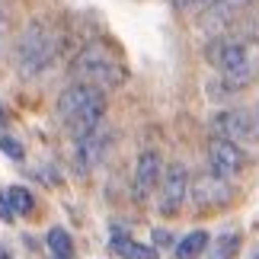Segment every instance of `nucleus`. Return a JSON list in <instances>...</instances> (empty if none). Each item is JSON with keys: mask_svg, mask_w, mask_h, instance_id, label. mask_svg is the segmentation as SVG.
<instances>
[{"mask_svg": "<svg viewBox=\"0 0 259 259\" xmlns=\"http://www.w3.org/2000/svg\"><path fill=\"white\" fill-rule=\"evenodd\" d=\"M109 154V132L103 125L96 128V132H90L83 138H77V147H74V166L77 173H90L93 166L103 163V157Z\"/></svg>", "mask_w": 259, "mask_h": 259, "instance_id": "7", "label": "nucleus"}, {"mask_svg": "<svg viewBox=\"0 0 259 259\" xmlns=\"http://www.w3.org/2000/svg\"><path fill=\"white\" fill-rule=\"evenodd\" d=\"M250 259H259V253H253V256H250Z\"/></svg>", "mask_w": 259, "mask_h": 259, "instance_id": "22", "label": "nucleus"}, {"mask_svg": "<svg viewBox=\"0 0 259 259\" xmlns=\"http://www.w3.org/2000/svg\"><path fill=\"white\" fill-rule=\"evenodd\" d=\"M58 118L67 132L77 138H83L90 132H96L106 118V96L103 90L96 87H87V83H74L67 87L61 99H58Z\"/></svg>", "mask_w": 259, "mask_h": 259, "instance_id": "1", "label": "nucleus"}, {"mask_svg": "<svg viewBox=\"0 0 259 259\" xmlns=\"http://www.w3.org/2000/svg\"><path fill=\"white\" fill-rule=\"evenodd\" d=\"M237 250H240V234H221L208 243V259H234Z\"/></svg>", "mask_w": 259, "mask_h": 259, "instance_id": "13", "label": "nucleus"}, {"mask_svg": "<svg viewBox=\"0 0 259 259\" xmlns=\"http://www.w3.org/2000/svg\"><path fill=\"white\" fill-rule=\"evenodd\" d=\"M208 234L205 231H192L189 237H183V240L176 243V259H198L205 250H208Z\"/></svg>", "mask_w": 259, "mask_h": 259, "instance_id": "12", "label": "nucleus"}, {"mask_svg": "<svg viewBox=\"0 0 259 259\" xmlns=\"http://www.w3.org/2000/svg\"><path fill=\"white\" fill-rule=\"evenodd\" d=\"M183 4H198V0H183Z\"/></svg>", "mask_w": 259, "mask_h": 259, "instance_id": "21", "label": "nucleus"}, {"mask_svg": "<svg viewBox=\"0 0 259 259\" xmlns=\"http://www.w3.org/2000/svg\"><path fill=\"white\" fill-rule=\"evenodd\" d=\"M208 160H211V170L218 176L231 179V176H237L246 166V154H243L240 144L227 141V138H214L211 147H208Z\"/></svg>", "mask_w": 259, "mask_h": 259, "instance_id": "9", "label": "nucleus"}, {"mask_svg": "<svg viewBox=\"0 0 259 259\" xmlns=\"http://www.w3.org/2000/svg\"><path fill=\"white\" fill-rule=\"evenodd\" d=\"M189 198V173L183 163H173L170 170L163 173V186H160V198H157V205H160L163 214H176L179 208L186 205Z\"/></svg>", "mask_w": 259, "mask_h": 259, "instance_id": "8", "label": "nucleus"}, {"mask_svg": "<svg viewBox=\"0 0 259 259\" xmlns=\"http://www.w3.org/2000/svg\"><path fill=\"white\" fill-rule=\"evenodd\" d=\"M0 151H4L7 157H13V160H23V157H26V151H23V144H19L16 138H10V135H4V132H0Z\"/></svg>", "mask_w": 259, "mask_h": 259, "instance_id": "16", "label": "nucleus"}, {"mask_svg": "<svg viewBox=\"0 0 259 259\" xmlns=\"http://www.w3.org/2000/svg\"><path fill=\"white\" fill-rule=\"evenodd\" d=\"M71 74L77 77V83L96 87V90H115V87L125 83V67H122V61H118V58L109 52L103 42L87 45L83 52L74 58Z\"/></svg>", "mask_w": 259, "mask_h": 259, "instance_id": "3", "label": "nucleus"}, {"mask_svg": "<svg viewBox=\"0 0 259 259\" xmlns=\"http://www.w3.org/2000/svg\"><path fill=\"white\" fill-rule=\"evenodd\" d=\"M0 122H4V106H0Z\"/></svg>", "mask_w": 259, "mask_h": 259, "instance_id": "20", "label": "nucleus"}, {"mask_svg": "<svg viewBox=\"0 0 259 259\" xmlns=\"http://www.w3.org/2000/svg\"><path fill=\"white\" fill-rule=\"evenodd\" d=\"M0 259H10V250H4V246H0Z\"/></svg>", "mask_w": 259, "mask_h": 259, "instance_id": "19", "label": "nucleus"}, {"mask_svg": "<svg viewBox=\"0 0 259 259\" xmlns=\"http://www.w3.org/2000/svg\"><path fill=\"white\" fill-rule=\"evenodd\" d=\"M112 250L122 259H157V246H144L128 237H112Z\"/></svg>", "mask_w": 259, "mask_h": 259, "instance_id": "11", "label": "nucleus"}, {"mask_svg": "<svg viewBox=\"0 0 259 259\" xmlns=\"http://www.w3.org/2000/svg\"><path fill=\"white\" fill-rule=\"evenodd\" d=\"M0 218H4V221H13L16 218L13 205H10V195H4V192H0Z\"/></svg>", "mask_w": 259, "mask_h": 259, "instance_id": "17", "label": "nucleus"}, {"mask_svg": "<svg viewBox=\"0 0 259 259\" xmlns=\"http://www.w3.org/2000/svg\"><path fill=\"white\" fill-rule=\"evenodd\" d=\"M189 195H192V202L198 208H224L227 202L234 198L231 186H227L224 176L218 173H202L192 179V186H189Z\"/></svg>", "mask_w": 259, "mask_h": 259, "instance_id": "6", "label": "nucleus"}, {"mask_svg": "<svg viewBox=\"0 0 259 259\" xmlns=\"http://www.w3.org/2000/svg\"><path fill=\"white\" fill-rule=\"evenodd\" d=\"M253 0H218V7L221 10H243V7H250Z\"/></svg>", "mask_w": 259, "mask_h": 259, "instance_id": "18", "label": "nucleus"}, {"mask_svg": "<svg viewBox=\"0 0 259 259\" xmlns=\"http://www.w3.org/2000/svg\"><path fill=\"white\" fill-rule=\"evenodd\" d=\"M160 173H163V160H160V154L157 151H144L141 157H138V166H135V198H144L157 189V183H160Z\"/></svg>", "mask_w": 259, "mask_h": 259, "instance_id": "10", "label": "nucleus"}, {"mask_svg": "<svg viewBox=\"0 0 259 259\" xmlns=\"http://www.w3.org/2000/svg\"><path fill=\"white\" fill-rule=\"evenodd\" d=\"M7 195H10V205H13L16 214H29V211H32V195H29V189L13 186V189H7Z\"/></svg>", "mask_w": 259, "mask_h": 259, "instance_id": "15", "label": "nucleus"}, {"mask_svg": "<svg viewBox=\"0 0 259 259\" xmlns=\"http://www.w3.org/2000/svg\"><path fill=\"white\" fill-rule=\"evenodd\" d=\"M58 55V35L55 29L42 23V19H35V23H29L23 29V35H19L16 42V67L23 77H38L42 71H48Z\"/></svg>", "mask_w": 259, "mask_h": 259, "instance_id": "4", "label": "nucleus"}, {"mask_svg": "<svg viewBox=\"0 0 259 259\" xmlns=\"http://www.w3.org/2000/svg\"><path fill=\"white\" fill-rule=\"evenodd\" d=\"M48 250H52L55 259H71L74 256V240L64 227H52L48 231Z\"/></svg>", "mask_w": 259, "mask_h": 259, "instance_id": "14", "label": "nucleus"}, {"mask_svg": "<svg viewBox=\"0 0 259 259\" xmlns=\"http://www.w3.org/2000/svg\"><path fill=\"white\" fill-rule=\"evenodd\" d=\"M214 132L234 144L259 141V109H253V106L227 109V112H221L214 118Z\"/></svg>", "mask_w": 259, "mask_h": 259, "instance_id": "5", "label": "nucleus"}, {"mask_svg": "<svg viewBox=\"0 0 259 259\" xmlns=\"http://www.w3.org/2000/svg\"><path fill=\"white\" fill-rule=\"evenodd\" d=\"M211 61L218 64L227 90H243L259 74V45L250 38H227L211 52Z\"/></svg>", "mask_w": 259, "mask_h": 259, "instance_id": "2", "label": "nucleus"}]
</instances>
